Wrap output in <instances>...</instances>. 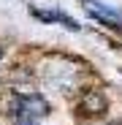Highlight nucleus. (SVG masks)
<instances>
[{
  "label": "nucleus",
  "instance_id": "nucleus-3",
  "mask_svg": "<svg viewBox=\"0 0 122 125\" xmlns=\"http://www.w3.org/2000/svg\"><path fill=\"white\" fill-rule=\"evenodd\" d=\"M30 14L35 16V19H41V22H60L63 27H68V30H81V25L76 22V19H71V16H65L63 11H44V8H30Z\"/></svg>",
  "mask_w": 122,
  "mask_h": 125
},
{
  "label": "nucleus",
  "instance_id": "nucleus-4",
  "mask_svg": "<svg viewBox=\"0 0 122 125\" xmlns=\"http://www.w3.org/2000/svg\"><path fill=\"white\" fill-rule=\"evenodd\" d=\"M79 109H81V112H90V114H95V117H100V114L106 112V98L100 95L98 90H87L84 98H81V103H79Z\"/></svg>",
  "mask_w": 122,
  "mask_h": 125
},
{
  "label": "nucleus",
  "instance_id": "nucleus-5",
  "mask_svg": "<svg viewBox=\"0 0 122 125\" xmlns=\"http://www.w3.org/2000/svg\"><path fill=\"white\" fill-rule=\"evenodd\" d=\"M0 60H3V49H0Z\"/></svg>",
  "mask_w": 122,
  "mask_h": 125
},
{
  "label": "nucleus",
  "instance_id": "nucleus-2",
  "mask_svg": "<svg viewBox=\"0 0 122 125\" xmlns=\"http://www.w3.org/2000/svg\"><path fill=\"white\" fill-rule=\"evenodd\" d=\"M81 6H84V11L95 19V22L106 25L111 30H122V11L111 8L109 3H103V0H81Z\"/></svg>",
  "mask_w": 122,
  "mask_h": 125
},
{
  "label": "nucleus",
  "instance_id": "nucleus-1",
  "mask_svg": "<svg viewBox=\"0 0 122 125\" xmlns=\"http://www.w3.org/2000/svg\"><path fill=\"white\" fill-rule=\"evenodd\" d=\"M46 114H49V103L38 93H16L11 98V120H14V125H38Z\"/></svg>",
  "mask_w": 122,
  "mask_h": 125
}]
</instances>
